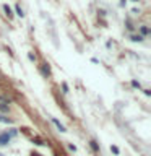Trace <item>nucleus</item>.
Segmentation results:
<instances>
[{"mask_svg":"<svg viewBox=\"0 0 151 156\" xmlns=\"http://www.w3.org/2000/svg\"><path fill=\"white\" fill-rule=\"evenodd\" d=\"M10 141H12V138L7 135V132H2L0 133V146H8Z\"/></svg>","mask_w":151,"mask_h":156,"instance_id":"nucleus-1","label":"nucleus"},{"mask_svg":"<svg viewBox=\"0 0 151 156\" xmlns=\"http://www.w3.org/2000/svg\"><path fill=\"white\" fill-rule=\"evenodd\" d=\"M51 120H52V124L57 127V130H58V132H62V133H63V132H67V129H65V127H63V125L60 124V122H58V120L55 119V117H52Z\"/></svg>","mask_w":151,"mask_h":156,"instance_id":"nucleus-2","label":"nucleus"},{"mask_svg":"<svg viewBox=\"0 0 151 156\" xmlns=\"http://www.w3.org/2000/svg\"><path fill=\"white\" fill-rule=\"evenodd\" d=\"M41 72H42V75L44 76H49L51 75V67H49V63H42V67H41Z\"/></svg>","mask_w":151,"mask_h":156,"instance_id":"nucleus-3","label":"nucleus"},{"mask_svg":"<svg viewBox=\"0 0 151 156\" xmlns=\"http://www.w3.org/2000/svg\"><path fill=\"white\" fill-rule=\"evenodd\" d=\"M3 12H5V15H7V16H8V18H13V10H12V8H10V7H8V5H7V3H5V5H3Z\"/></svg>","mask_w":151,"mask_h":156,"instance_id":"nucleus-4","label":"nucleus"},{"mask_svg":"<svg viewBox=\"0 0 151 156\" xmlns=\"http://www.w3.org/2000/svg\"><path fill=\"white\" fill-rule=\"evenodd\" d=\"M0 122H2V124H13V119H10V117L0 114Z\"/></svg>","mask_w":151,"mask_h":156,"instance_id":"nucleus-5","label":"nucleus"},{"mask_svg":"<svg viewBox=\"0 0 151 156\" xmlns=\"http://www.w3.org/2000/svg\"><path fill=\"white\" fill-rule=\"evenodd\" d=\"M143 36H140V34H132V36H130V41H133V42H141V41H143Z\"/></svg>","mask_w":151,"mask_h":156,"instance_id":"nucleus-6","label":"nucleus"},{"mask_svg":"<svg viewBox=\"0 0 151 156\" xmlns=\"http://www.w3.org/2000/svg\"><path fill=\"white\" fill-rule=\"evenodd\" d=\"M90 146H91V150H93V151H96V153L99 151V145H97V141H96V140H91V141H90Z\"/></svg>","mask_w":151,"mask_h":156,"instance_id":"nucleus-7","label":"nucleus"},{"mask_svg":"<svg viewBox=\"0 0 151 156\" xmlns=\"http://www.w3.org/2000/svg\"><path fill=\"white\" fill-rule=\"evenodd\" d=\"M140 33H141L140 36H143V37L148 36V34H149V28H148V26H141V28H140Z\"/></svg>","mask_w":151,"mask_h":156,"instance_id":"nucleus-8","label":"nucleus"},{"mask_svg":"<svg viewBox=\"0 0 151 156\" xmlns=\"http://www.w3.org/2000/svg\"><path fill=\"white\" fill-rule=\"evenodd\" d=\"M8 111H10V107L7 102H0V112H7L8 114Z\"/></svg>","mask_w":151,"mask_h":156,"instance_id":"nucleus-9","label":"nucleus"},{"mask_svg":"<svg viewBox=\"0 0 151 156\" xmlns=\"http://www.w3.org/2000/svg\"><path fill=\"white\" fill-rule=\"evenodd\" d=\"M7 135L10 136V138H13V136L18 135V130L16 129H10V130H7Z\"/></svg>","mask_w":151,"mask_h":156,"instance_id":"nucleus-10","label":"nucleus"},{"mask_svg":"<svg viewBox=\"0 0 151 156\" xmlns=\"http://www.w3.org/2000/svg\"><path fill=\"white\" fill-rule=\"evenodd\" d=\"M15 12H16V15H18L19 18H23V16H24V13H23V8L19 7V5H16V7H15Z\"/></svg>","mask_w":151,"mask_h":156,"instance_id":"nucleus-11","label":"nucleus"},{"mask_svg":"<svg viewBox=\"0 0 151 156\" xmlns=\"http://www.w3.org/2000/svg\"><path fill=\"white\" fill-rule=\"evenodd\" d=\"M111 151L114 154H120V150H119V146H115V145H111Z\"/></svg>","mask_w":151,"mask_h":156,"instance_id":"nucleus-12","label":"nucleus"},{"mask_svg":"<svg viewBox=\"0 0 151 156\" xmlns=\"http://www.w3.org/2000/svg\"><path fill=\"white\" fill-rule=\"evenodd\" d=\"M132 86H133V88H138V90H140V88H141V83L136 81V80H132Z\"/></svg>","mask_w":151,"mask_h":156,"instance_id":"nucleus-13","label":"nucleus"},{"mask_svg":"<svg viewBox=\"0 0 151 156\" xmlns=\"http://www.w3.org/2000/svg\"><path fill=\"white\" fill-rule=\"evenodd\" d=\"M33 141H34V143H36L37 146H44V145H46V143H44L42 140H39V138H36V140H33Z\"/></svg>","mask_w":151,"mask_h":156,"instance_id":"nucleus-14","label":"nucleus"},{"mask_svg":"<svg viewBox=\"0 0 151 156\" xmlns=\"http://www.w3.org/2000/svg\"><path fill=\"white\" fill-rule=\"evenodd\" d=\"M62 90H63V93H65V94H67V93H68V85H67L65 81L62 83Z\"/></svg>","mask_w":151,"mask_h":156,"instance_id":"nucleus-15","label":"nucleus"},{"mask_svg":"<svg viewBox=\"0 0 151 156\" xmlns=\"http://www.w3.org/2000/svg\"><path fill=\"white\" fill-rule=\"evenodd\" d=\"M28 58H29L31 62H36V55H34V54H31V52L28 54Z\"/></svg>","mask_w":151,"mask_h":156,"instance_id":"nucleus-16","label":"nucleus"},{"mask_svg":"<svg viewBox=\"0 0 151 156\" xmlns=\"http://www.w3.org/2000/svg\"><path fill=\"white\" fill-rule=\"evenodd\" d=\"M68 150H70V151H73V153H75V151H76V146L73 145V143H68Z\"/></svg>","mask_w":151,"mask_h":156,"instance_id":"nucleus-17","label":"nucleus"},{"mask_svg":"<svg viewBox=\"0 0 151 156\" xmlns=\"http://www.w3.org/2000/svg\"><path fill=\"white\" fill-rule=\"evenodd\" d=\"M125 2H127V0H120V7H124V5H125Z\"/></svg>","mask_w":151,"mask_h":156,"instance_id":"nucleus-18","label":"nucleus"},{"mask_svg":"<svg viewBox=\"0 0 151 156\" xmlns=\"http://www.w3.org/2000/svg\"><path fill=\"white\" fill-rule=\"evenodd\" d=\"M31 156H42V154H41V153H33Z\"/></svg>","mask_w":151,"mask_h":156,"instance_id":"nucleus-19","label":"nucleus"}]
</instances>
